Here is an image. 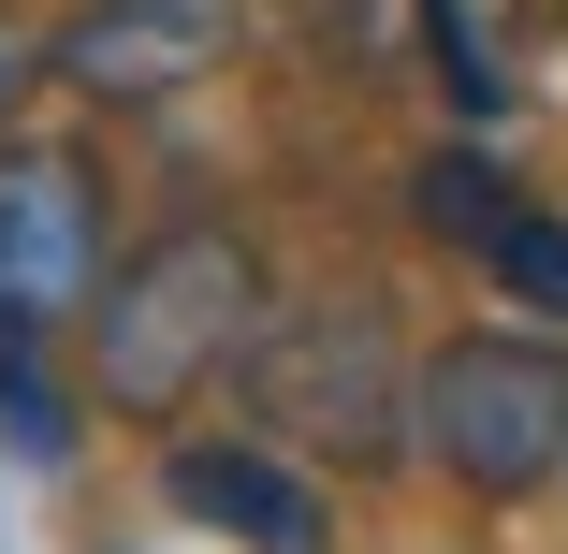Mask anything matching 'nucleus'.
I'll use <instances>...</instances> for the list:
<instances>
[{
  "label": "nucleus",
  "instance_id": "obj_8",
  "mask_svg": "<svg viewBox=\"0 0 568 554\" xmlns=\"http://www.w3.org/2000/svg\"><path fill=\"white\" fill-rule=\"evenodd\" d=\"M0 437H16V453H73V394L44 380V336H0Z\"/></svg>",
  "mask_w": 568,
  "mask_h": 554
},
{
  "label": "nucleus",
  "instance_id": "obj_7",
  "mask_svg": "<svg viewBox=\"0 0 568 554\" xmlns=\"http://www.w3.org/2000/svg\"><path fill=\"white\" fill-rule=\"evenodd\" d=\"M467 263H496L539 321H568V219H554V204H525V190H510V204H496V234H481Z\"/></svg>",
  "mask_w": 568,
  "mask_h": 554
},
{
  "label": "nucleus",
  "instance_id": "obj_3",
  "mask_svg": "<svg viewBox=\"0 0 568 554\" xmlns=\"http://www.w3.org/2000/svg\"><path fill=\"white\" fill-rule=\"evenodd\" d=\"M423 453L467 496H539L568 482V336L554 321H481L423 351Z\"/></svg>",
  "mask_w": 568,
  "mask_h": 554
},
{
  "label": "nucleus",
  "instance_id": "obj_10",
  "mask_svg": "<svg viewBox=\"0 0 568 554\" xmlns=\"http://www.w3.org/2000/svg\"><path fill=\"white\" fill-rule=\"evenodd\" d=\"M0 88H16V73H0Z\"/></svg>",
  "mask_w": 568,
  "mask_h": 554
},
{
  "label": "nucleus",
  "instance_id": "obj_1",
  "mask_svg": "<svg viewBox=\"0 0 568 554\" xmlns=\"http://www.w3.org/2000/svg\"><path fill=\"white\" fill-rule=\"evenodd\" d=\"M234 394L277 453H321V467H394L423 437V351L394 292H292L248 321L234 351Z\"/></svg>",
  "mask_w": 568,
  "mask_h": 554
},
{
  "label": "nucleus",
  "instance_id": "obj_9",
  "mask_svg": "<svg viewBox=\"0 0 568 554\" xmlns=\"http://www.w3.org/2000/svg\"><path fill=\"white\" fill-rule=\"evenodd\" d=\"M496 204H510V175H481V161H437V175H423V219H437V234H467V249L496 234Z\"/></svg>",
  "mask_w": 568,
  "mask_h": 554
},
{
  "label": "nucleus",
  "instance_id": "obj_6",
  "mask_svg": "<svg viewBox=\"0 0 568 554\" xmlns=\"http://www.w3.org/2000/svg\"><path fill=\"white\" fill-rule=\"evenodd\" d=\"M175 511L190 525H219V540H248V554H335V511H321V482L277 453V437L248 423V437H175Z\"/></svg>",
  "mask_w": 568,
  "mask_h": 554
},
{
  "label": "nucleus",
  "instance_id": "obj_5",
  "mask_svg": "<svg viewBox=\"0 0 568 554\" xmlns=\"http://www.w3.org/2000/svg\"><path fill=\"white\" fill-rule=\"evenodd\" d=\"M234 44H248V0H88V16H59V88H88V102H175Z\"/></svg>",
  "mask_w": 568,
  "mask_h": 554
},
{
  "label": "nucleus",
  "instance_id": "obj_2",
  "mask_svg": "<svg viewBox=\"0 0 568 554\" xmlns=\"http://www.w3.org/2000/svg\"><path fill=\"white\" fill-rule=\"evenodd\" d=\"M248 321H263V263L234 249V234H161V249H132L118 278L88 292V380H102V409H190L204 380H234V351H248Z\"/></svg>",
  "mask_w": 568,
  "mask_h": 554
},
{
  "label": "nucleus",
  "instance_id": "obj_4",
  "mask_svg": "<svg viewBox=\"0 0 568 554\" xmlns=\"http://www.w3.org/2000/svg\"><path fill=\"white\" fill-rule=\"evenodd\" d=\"M118 249V219H102V175L73 147H30V161H0V336H44V321H73Z\"/></svg>",
  "mask_w": 568,
  "mask_h": 554
}]
</instances>
